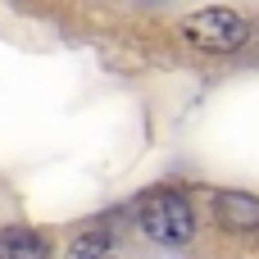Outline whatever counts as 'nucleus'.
Returning a JSON list of instances; mask_svg holds the SVG:
<instances>
[{"label":"nucleus","mask_w":259,"mask_h":259,"mask_svg":"<svg viewBox=\"0 0 259 259\" xmlns=\"http://www.w3.org/2000/svg\"><path fill=\"white\" fill-rule=\"evenodd\" d=\"M109 255H114V237H109V232H96V228L82 232V237L68 246V259H109Z\"/></svg>","instance_id":"5"},{"label":"nucleus","mask_w":259,"mask_h":259,"mask_svg":"<svg viewBox=\"0 0 259 259\" xmlns=\"http://www.w3.org/2000/svg\"><path fill=\"white\" fill-rule=\"evenodd\" d=\"M214 219L228 232H255L259 228V196L246 191H219L214 196Z\"/></svg>","instance_id":"3"},{"label":"nucleus","mask_w":259,"mask_h":259,"mask_svg":"<svg viewBox=\"0 0 259 259\" xmlns=\"http://www.w3.org/2000/svg\"><path fill=\"white\" fill-rule=\"evenodd\" d=\"M137 219H141V232L155 246H168V250H178V246H187L196 237V209H191V200L182 191H168V187L150 191L141 200Z\"/></svg>","instance_id":"1"},{"label":"nucleus","mask_w":259,"mask_h":259,"mask_svg":"<svg viewBox=\"0 0 259 259\" xmlns=\"http://www.w3.org/2000/svg\"><path fill=\"white\" fill-rule=\"evenodd\" d=\"M178 27H182V41L196 46V50H205V55H232V50H241V46L250 41V23H246L237 9H228V5L196 9V14H187Z\"/></svg>","instance_id":"2"},{"label":"nucleus","mask_w":259,"mask_h":259,"mask_svg":"<svg viewBox=\"0 0 259 259\" xmlns=\"http://www.w3.org/2000/svg\"><path fill=\"white\" fill-rule=\"evenodd\" d=\"M55 246L46 232L32 228H0V259H50Z\"/></svg>","instance_id":"4"}]
</instances>
